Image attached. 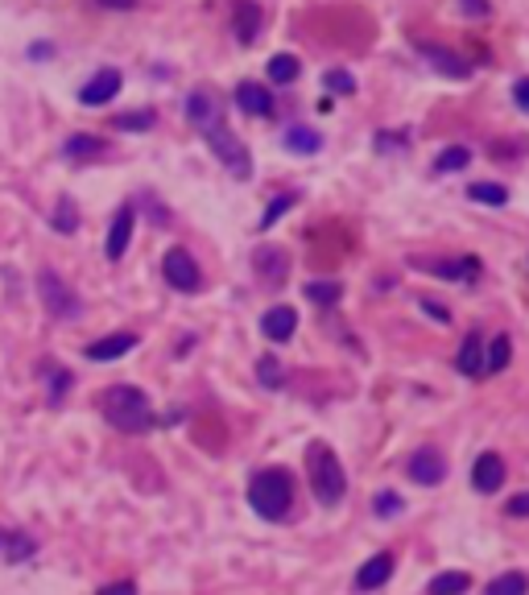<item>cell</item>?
<instances>
[{
	"instance_id": "603a6c76",
	"label": "cell",
	"mask_w": 529,
	"mask_h": 595,
	"mask_svg": "<svg viewBox=\"0 0 529 595\" xmlns=\"http://www.w3.org/2000/svg\"><path fill=\"white\" fill-rule=\"evenodd\" d=\"M50 227H55L58 236H71V232H79V207L71 195H63L55 203V211H50Z\"/></svg>"
},
{
	"instance_id": "1f68e13d",
	"label": "cell",
	"mask_w": 529,
	"mask_h": 595,
	"mask_svg": "<svg viewBox=\"0 0 529 595\" xmlns=\"http://www.w3.org/2000/svg\"><path fill=\"white\" fill-rule=\"evenodd\" d=\"M467 195L475 199V203H488V207H500L508 199V191L500 183H472V191Z\"/></svg>"
},
{
	"instance_id": "836d02e7",
	"label": "cell",
	"mask_w": 529,
	"mask_h": 595,
	"mask_svg": "<svg viewBox=\"0 0 529 595\" xmlns=\"http://www.w3.org/2000/svg\"><path fill=\"white\" fill-rule=\"evenodd\" d=\"M153 112H124V116H116V129L120 132H145V129H153Z\"/></svg>"
},
{
	"instance_id": "484cf974",
	"label": "cell",
	"mask_w": 529,
	"mask_h": 595,
	"mask_svg": "<svg viewBox=\"0 0 529 595\" xmlns=\"http://www.w3.org/2000/svg\"><path fill=\"white\" fill-rule=\"evenodd\" d=\"M71 385H75V377H71L63 364L50 360V380H46V397H50V405H63V397L71 393Z\"/></svg>"
},
{
	"instance_id": "7402d4cb",
	"label": "cell",
	"mask_w": 529,
	"mask_h": 595,
	"mask_svg": "<svg viewBox=\"0 0 529 595\" xmlns=\"http://www.w3.org/2000/svg\"><path fill=\"white\" fill-rule=\"evenodd\" d=\"M472 591V574L467 571H443L426 583V595H467Z\"/></svg>"
},
{
	"instance_id": "5bb4252c",
	"label": "cell",
	"mask_w": 529,
	"mask_h": 595,
	"mask_svg": "<svg viewBox=\"0 0 529 595\" xmlns=\"http://www.w3.org/2000/svg\"><path fill=\"white\" fill-rule=\"evenodd\" d=\"M418 269L434 273V277H451V282H472L480 277V260L475 257H464V260H414Z\"/></svg>"
},
{
	"instance_id": "74e56055",
	"label": "cell",
	"mask_w": 529,
	"mask_h": 595,
	"mask_svg": "<svg viewBox=\"0 0 529 595\" xmlns=\"http://www.w3.org/2000/svg\"><path fill=\"white\" fill-rule=\"evenodd\" d=\"M505 513H508V517H529V492H521V497L508 500Z\"/></svg>"
},
{
	"instance_id": "8d00e7d4",
	"label": "cell",
	"mask_w": 529,
	"mask_h": 595,
	"mask_svg": "<svg viewBox=\"0 0 529 595\" xmlns=\"http://www.w3.org/2000/svg\"><path fill=\"white\" fill-rule=\"evenodd\" d=\"M323 83H327V91H356V83H352V75H344V71H327L323 75Z\"/></svg>"
},
{
	"instance_id": "4316f807",
	"label": "cell",
	"mask_w": 529,
	"mask_h": 595,
	"mask_svg": "<svg viewBox=\"0 0 529 595\" xmlns=\"http://www.w3.org/2000/svg\"><path fill=\"white\" fill-rule=\"evenodd\" d=\"M298 75H303V66H298L294 55H273L269 58V79L273 83H294Z\"/></svg>"
},
{
	"instance_id": "6da1fadb",
	"label": "cell",
	"mask_w": 529,
	"mask_h": 595,
	"mask_svg": "<svg viewBox=\"0 0 529 595\" xmlns=\"http://www.w3.org/2000/svg\"><path fill=\"white\" fill-rule=\"evenodd\" d=\"M249 505L265 521H286L294 509V476L286 467H260L249 480Z\"/></svg>"
},
{
	"instance_id": "52a82bcc",
	"label": "cell",
	"mask_w": 529,
	"mask_h": 595,
	"mask_svg": "<svg viewBox=\"0 0 529 595\" xmlns=\"http://www.w3.org/2000/svg\"><path fill=\"white\" fill-rule=\"evenodd\" d=\"M120 83H124V79H120L116 66H104V71H96V75L83 83V91H79V104H87V108H99V104L116 99Z\"/></svg>"
},
{
	"instance_id": "d4e9b609",
	"label": "cell",
	"mask_w": 529,
	"mask_h": 595,
	"mask_svg": "<svg viewBox=\"0 0 529 595\" xmlns=\"http://www.w3.org/2000/svg\"><path fill=\"white\" fill-rule=\"evenodd\" d=\"M484 595H529V574H521V571H505V574H497L492 583H488V591Z\"/></svg>"
},
{
	"instance_id": "d6986e66",
	"label": "cell",
	"mask_w": 529,
	"mask_h": 595,
	"mask_svg": "<svg viewBox=\"0 0 529 595\" xmlns=\"http://www.w3.org/2000/svg\"><path fill=\"white\" fill-rule=\"evenodd\" d=\"M455 369L464 372V377H484V339L475 336V331L464 339V347H459V356H455Z\"/></svg>"
},
{
	"instance_id": "d590c367",
	"label": "cell",
	"mask_w": 529,
	"mask_h": 595,
	"mask_svg": "<svg viewBox=\"0 0 529 595\" xmlns=\"http://www.w3.org/2000/svg\"><path fill=\"white\" fill-rule=\"evenodd\" d=\"M294 203H298V195H277V199H273L269 211L260 216V227H273V224H277V216H286V211H290Z\"/></svg>"
},
{
	"instance_id": "e0dca14e",
	"label": "cell",
	"mask_w": 529,
	"mask_h": 595,
	"mask_svg": "<svg viewBox=\"0 0 529 595\" xmlns=\"http://www.w3.org/2000/svg\"><path fill=\"white\" fill-rule=\"evenodd\" d=\"M232 17H236V25H232V30H236L240 42H244V46L257 42L260 21H265V13H260L257 0H236V13H232Z\"/></svg>"
},
{
	"instance_id": "9a60e30c",
	"label": "cell",
	"mask_w": 529,
	"mask_h": 595,
	"mask_svg": "<svg viewBox=\"0 0 529 595\" xmlns=\"http://www.w3.org/2000/svg\"><path fill=\"white\" fill-rule=\"evenodd\" d=\"M260 331H265L273 344H286V339L298 331V310H294V306H273V310H265V319H260Z\"/></svg>"
},
{
	"instance_id": "7bdbcfd3",
	"label": "cell",
	"mask_w": 529,
	"mask_h": 595,
	"mask_svg": "<svg viewBox=\"0 0 529 595\" xmlns=\"http://www.w3.org/2000/svg\"><path fill=\"white\" fill-rule=\"evenodd\" d=\"M422 310H426V314H434V319H447V310H443V306H434L431 298H426V302H422Z\"/></svg>"
},
{
	"instance_id": "60d3db41",
	"label": "cell",
	"mask_w": 529,
	"mask_h": 595,
	"mask_svg": "<svg viewBox=\"0 0 529 595\" xmlns=\"http://www.w3.org/2000/svg\"><path fill=\"white\" fill-rule=\"evenodd\" d=\"M513 99H517L521 112H529V79H517V87H513Z\"/></svg>"
},
{
	"instance_id": "ab89813d",
	"label": "cell",
	"mask_w": 529,
	"mask_h": 595,
	"mask_svg": "<svg viewBox=\"0 0 529 595\" xmlns=\"http://www.w3.org/2000/svg\"><path fill=\"white\" fill-rule=\"evenodd\" d=\"M459 4H464V13H472V17H488V13H492L488 0H459Z\"/></svg>"
},
{
	"instance_id": "d6a6232c",
	"label": "cell",
	"mask_w": 529,
	"mask_h": 595,
	"mask_svg": "<svg viewBox=\"0 0 529 595\" xmlns=\"http://www.w3.org/2000/svg\"><path fill=\"white\" fill-rule=\"evenodd\" d=\"M339 282H311L306 285V298L311 302H319V306H331V302H339Z\"/></svg>"
},
{
	"instance_id": "8fae6325",
	"label": "cell",
	"mask_w": 529,
	"mask_h": 595,
	"mask_svg": "<svg viewBox=\"0 0 529 595\" xmlns=\"http://www.w3.org/2000/svg\"><path fill=\"white\" fill-rule=\"evenodd\" d=\"M505 459H500L497 451H484L480 459H475V467H472V484H475V492H484V497H492L500 484H505Z\"/></svg>"
},
{
	"instance_id": "7a4b0ae2",
	"label": "cell",
	"mask_w": 529,
	"mask_h": 595,
	"mask_svg": "<svg viewBox=\"0 0 529 595\" xmlns=\"http://www.w3.org/2000/svg\"><path fill=\"white\" fill-rule=\"evenodd\" d=\"M104 418H108L120 434L153 430V405L137 385H112V389H104Z\"/></svg>"
},
{
	"instance_id": "5b68a950",
	"label": "cell",
	"mask_w": 529,
	"mask_h": 595,
	"mask_svg": "<svg viewBox=\"0 0 529 595\" xmlns=\"http://www.w3.org/2000/svg\"><path fill=\"white\" fill-rule=\"evenodd\" d=\"M203 137H207V145L216 149V157L227 166V170L236 174V178H249L252 174V157H249V149L232 137V132L219 124V120H211V124H203Z\"/></svg>"
},
{
	"instance_id": "9c48e42d",
	"label": "cell",
	"mask_w": 529,
	"mask_h": 595,
	"mask_svg": "<svg viewBox=\"0 0 529 595\" xmlns=\"http://www.w3.org/2000/svg\"><path fill=\"white\" fill-rule=\"evenodd\" d=\"M414 50H418L426 63H434L439 71H443L447 79H467V58H459L455 50H447V46H439V42H422V38H414Z\"/></svg>"
},
{
	"instance_id": "4fadbf2b",
	"label": "cell",
	"mask_w": 529,
	"mask_h": 595,
	"mask_svg": "<svg viewBox=\"0 0 529 595\" xmlns=\"http://www.w3.org/2000/svg\"><path fill=\"white\" fill-rule=\"evenodd\" d=\"M393 566H397V554H393V550L372 554V558L360 566L356 587H360V591H377V587H385V583H389V574H393Z\"/></svg>"
},
{
	"instance_id": "2e32d148",
	"label": "cell",
	"mask_w": 529,
	"mask_h": 595,
	"mask_svg": "<svg viewBox=\"0 0 529 595\" xmlns=\"http://www.w3.org/2000/svg\"><path fill=\"white\" fill-rule=\"evenodd\" d=\"M0 550H4V563H30L38 554V538L25 530H0Z\"/></svg>"
},
{
	"instance_id": "7c38bea8",
	"label": "cell",
	"mask_w": 529,
	"mask_h": 595,
	"mask_svg": "<svg viewBox=\"0 0 529 595\" xmlns=\"http://www.w3.org/2000/svg\"><path fill=\"white\" fill-rule=\"evenodd\" d=\"M132 347H137V336H132V331H116V336L91 339V344L83 347V356L96 360V364H108V360H120L124 352H132Z\"/></svg>"
},
{
	"instance_id": "f1b7e54d",
	"label": "cell",
	"mask_w": 529,
	"mask_h": 595,
	"mask_svg": "<svg viewBox=\"0 0 529 595\" xmlns=\"http://www.w3.org/2000/svg\"><path fill=\"white\" fill-rule=\"evenodd\" d=\"M508 356H513V344H508V336H497V339H492V347L484 352V372L508 369Z\"/></svg>"
},
{
	"instance_id": "b9f144b4",
	"label": "cell",
	"mask_w": 529,
	"mask_h": 595,
	"mask_svg": "<svg viewBox=\"0 0 529 595\" xmlns=\"http://www.w3.org/2000/svg\"><path fill=\"white\" fill-rule=\"evenodd\" d=\"M104 9H120V13H129V9H137V0H99Z\"/></svg>"
},
{
	"instance_id": "44dd1931",
	"label": "cell",
	"mask_w": 529,
	"mask_h": 595,
	"mask_svg": "<svg viewBox=\"0 0 529 595\" xmlns=\"http://www.w3.org/2000/svg\"><path fill=\"white\" fill-rule=\"evenodd\" d=\"M286 249H260L257 252V273H260V282H269V285H281V277H286Z\"/></svg>"
},
{
	"instance_id": "83f0119b",
	"label": "cell",
	"mask_w": 529,
	"mask_h": 595,
	"mask_svg": "<svg viewBox=\"0 0 529 595\" xmlns=\"http://www.w3.org/2000/svg\"><path fill=\"white\" fill-rule=\"evenodd\" d=\"M319 145H323V137L314 129H290L286 132V149L290 153H319Z\"/></svg>"
},
{
	"instance_id": "f546056e",
	"label": "cell",
	"mask_w": 529,
	"mask_h": 595,
	"mask_svg": "<svg viewBox=\"0 0 529 595\" xmlns=\"http://www.w3.org/2000/svg\"><path fill=\"white\" fill-rule=\"evenodd\" d=\"M472 162V153H467V145H451V149L439 153V162H434V170L439 174H455V170H464V166Z\"/></svg>"
},
{
	"instance_id": "ac0fdd59",
	"label": "cell",
	"mask_w": 529,
	"mask_h": 595,
	"mask_svg": "<svg viewBox=\"0 0 529 595\" xmlns=\"http://www.w3.org/2000/svg\"><path fill=\"white\" fill-rule=\"evenodd\" d=\"M63 153L71 157V162H99V157H108V141H99V137H91V132H75L71 141L63 145Z\"/></svg>"
},
{
	"instance_id": "ffe728a7",
	"label": "cell",
	"mask_w": 529,
	"mask_h": 595,
	"mask_svg": "<svg viewBox=\"0 0 529 595\" xmlns=\"http://www.w3.org/2000/svg\"><path fill=\"white\" fill-rule=\"evenodd\" d=\"M236 104L249 112V116H269L273 112V96L260 83H240L236 87Z\"/></svg>"
},
{
	"instance_id": "30bf717a",
	"label": "cell",
	"mask_w": 529,
	"mask_h": 595,
	"mask_svg": "<svg viewBox=\"0 0 529 595\" xmlns=\"http://www.w3.org/2000/svg\"><path fill=\"white\" fill-rule=\"evenodd\" d=\"M447 476V459L443 451H434V446H422V451H414L410 459V480L422 488H431V484H443Z\"/></svg>"
},
{
	"instance_id": "277c9868",
	"label": "cell",
	"mask_w": 529,
	"mask_h": 595,
	"mask_svg": "<svg viewBox=\"0 0 529 595\" xmlns=\"http://www.w3.org/2000/svg\"><path fill=\"white\" fill-rule=\"evenodd\" d=\"M38 293H42V306L50 310V319H79V314H83L79 293L71 290V285H66L55 269L38 273Z\"/></svg>"
},
{
	"instance_id": "ba28073f",
	"label": "cell",
	"mask_w": 529,
	"mask_h": 595,
	"mask_svg": "<svg viewBox=\"0 0 529 595\" xmlns=\"http://www.w3.org/2000/svg\"><path fill=\"white\" fill-rule=\"evenodd\" d=\"M132 227H137V211H132V203H120L116 219H112V227H108V244H104V257H108L112 265H116V260L129 252Z\"/></svg>"
},
{
	"instance_id": "e575fe53",
	"label": "cell",
	"mask_w": 529,
	"mask_h": 595,
	"mask_svg": "<svg viewBox=\"0 0 529 595\" xmlns=\"http://www.w3.org/2000/svg\"><path fill=\"white\" fill-rule=\"evenodd\" d=\"M372 509H377V517H397V513L405 509V505H401V497H397V492H389V488H385V492H377V500H372Z\"/></svg>"
},
{
	"instance_id": "3957f363",
	"label": "cell",
	"mask_w": 529,
	"mask_h": 595,
	"mask_svg": "<svg viewBox=\"0 0 529 595\" xmlns=\"http://www.w3.org/2000/svg\"><path fill=\"white\" fill-rule=\"evenodd\" d=\"M306 472H311V488L314 497H319V505H339L347 492V476H344V463L335 459L331 446L314 443L311 451H306Z\"/></svg>"
},
{
	"instance_id": "8992f818",
	"label": "cell",
	"mask_w": 529,
	"mask_h": 595,
	"mask_svg": "<svg viewBox=\"0 0 529 595\" xmlns=\"http://www.w3.org/2000/svg\"><path fill=\"white\" fill-rule=\"evenodd\" d=\"M162 273H166V282H170L174 290H183V293L203 290V273H199V260L191 257L186 249H170V252H166Z\"/></svg>"
},
{
	"instance_id": "4dcf8cb0",
	"label": "cell",
	"mask_w": 529,
	"mask_h": 595,
	"mask_svg": "<svg viewBox=\"0 0 529 595\" xmlns=\"http://www.w3.org/2000/svg\"><path fill=\"white\" fill-rule=\"evenodd\" d=\"M257 377H260V385H269V389H281V385H286V372H281L277 356H260L257 360Z\"/></svg>"
},
{
	"instance_id": "f35d334b",
	"label": "cell",
	"mask_w": 529,
	"mask_h": 595,
	"mask_svg": "<svg viewBox=\"0 0 529 595\" xmlns=\"http://www.w3.org/2000/svg\"><path fill=\"white\" fill-rule=\"evenodd\" d=\"M99 595H137V583H132V579H120V583L99 587Z\"/></svg>"
},
{
	"instance_id": "cb8c5ba5",
	"label": "cell",
	"mask_w": 529,
	"mask_h": 595,
	"mask_svg": "<svg viewBox=\"0 0 529 595\" xmlns=\"http://www.w3.org/2000/svg\"><path fill=\"white\" fill-rule=\"evenodd\" d=\"M186 120L191 124H211V120H219V108H216V99L207 96V91H191V99H186Z\"/></svg>"
}]
</instances>
